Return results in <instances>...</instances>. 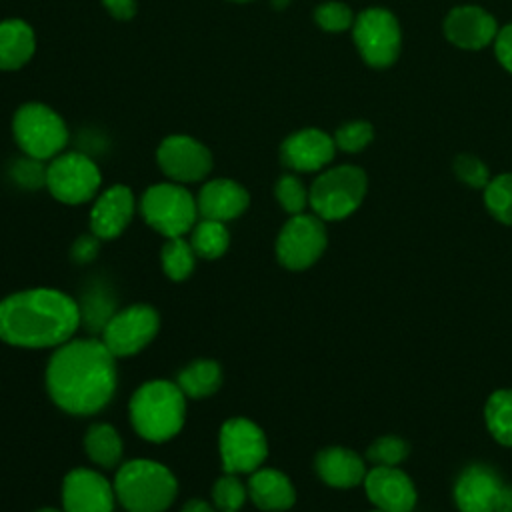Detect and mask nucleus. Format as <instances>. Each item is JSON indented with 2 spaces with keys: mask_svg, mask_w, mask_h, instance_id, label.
<instances>
[{
  "mask_svg": "<svg viewBox=\"0 0 512 512\" xmlns=\"http://www.w3.org/2000/svg\"><path fill=\"white\" fill-rule=\"evenodd\" d=\"M186 402L178 384L152 380L142 384L130 400V422L150 442H164L176 436L184 424Z\"/></svg>",
  "mask_w": 512,
  "mask_h": 512,
  "instance_id": "nucleus-3",
  "label": "nucleus"
},
{
  "mask_svg": "<svg viewBox=\"0 0 512 512\" xmlns=\"http://www.w3.org/2000/svg\"><path fill=\"white\" fill-rule=\"evenodd\" d=\"M222 370L214 360H196L178 374V388L184 396L206 398L220 388Z\"/></svg>",
  "mask_w": 512,
  "mask_h": 512,
  "instance_id": "nucleus-24",
  "label": "nucleus"
},
{
  "mask_svg": "<svg viewBox=\"0 0 512 512\" xmlns=\"http://www.w3.org/2000/svg\"><path fill=\"white\" fill-rule=\"evenodd\" d=\"M34 32L24 20L0 22V68L16 70L34 54Z\"/></svg>",
  "mask_w": 512,
  "mask_h": 512,
  "instance_id": "nucleus-23",
  "label": "nucleus"
},
{
  "mask_svg": "<svg viewBox=\"0 0 512 512\" xmlns=\"http://www.w3.org/2000/svg\"><path fill=\"white\" fill-rule=\"evenodd\" d=\"M190 244H192L196 256L212 260V258H218L226 252V248L230 244V234H228L224 222L202 218L192 228Z\"/></svg>",
  "mask_w": 512,
  "mask_h": 512,
  "instance_id": "nucleus-26",
  "label": "nucleus"
},
{
  "mask_svg": "<svg viewBox=\"0 0 512 512\" xmlns=\"http://www.w3.org/2000/svg\"><path fill=\"white\" fill-rule=\"evenodd\" d=\"M140 210L144 220L166 238H178L190 232L198 216L196 200L178 184L150 186L140 200Z\"/></svg>",
  "mask_w": 512,
  "mask_h": 512,
  "instance_id": "nucleus-6",
  "label": "nucleus"
},
{
  "mask_svg": "<svg viewBox=\"0 0 512 512\" xmlns=\"http://www.w3.org/2000/svg\"><path fill=\"white\" fill-rule=\"evenodd\" d=\"M454 172L462 182L470 184L472 188H486L490 182L488 168L470 154H462L454 160Z\"/></svg>",
  "mask_w": 512,
  "mask_h": 512,
  "instance_id": "nucleus-36",
  "label": "nucleus"
},
{
  "mask_svg": "<svg viewBox=\"0 0 512 512\" xmlns=\"http://www.w3.org/2000/svg\"><path fill=\"white\" fill-rule=\"evenodd\" d=\"M102 4L118 20H130L136 12V0H102Z\"/></svg>",
  "mask_w": 512,
  "mask_h": 512,
  "instance_id": "nucleus-40",
  "label": "nucleus"
},
{
  "mask_svg": "<svg viewBox=\"0 0 512 512\" xmlns=\"http://www.w3.org/2000/svg\"><path fill=\"white\" fill-rule=\"evenodd\" d=\"M496 56L502 66L512 72V24L502 28L496 36Z\"/></svg>",
  "mask_w": 512,
  "mask_h": 512,
  "instance_id": "nucleus-38",
  "label": "nucleus"
},
{
  "mask_svg": "<svg viewBox=\"0 0 512 512\" xmlns=\"http://www.w3.org/2000/svg\"><path fill=\"white\" fill-rule=\"evenodd\" d=\"M366 192V174L356 166H338L320 174L308 194V202L322 220H340L352 214Z\"/></svg>",
  "mask_w": 512,
  "mask_h": 512,
  "instance_id": "nucleus-5",
  "label": "nucleus"
},
{
  "mask_svg": "<svg viewBox=\"0 0 512 512\" xmlns=\"http://www.w3.org/2000/svg\"><path fill=\"white\" fill-rule=\"evenodd\" d=\"M114 492L128 512H164L174 502L178 484L166 466L132 460L116 472Z\"/></svg>",
  "mask_w": 512,
  "mask_h": 512,
  "instance_id": "nucleus-4",
  "label": "nucleus"
},
{
  "mask_svg": "<svg viewBox=\"0 0 512 512\" xmlns=\"http://www.w3.org/2000/svg\"><path fill=\"white\" fill-rule=\"evenodd\" d=\"M46 186L50 194L64 204H82L90 200L100 186L98 166L80 152L56 156L46 166Z\"/></svg>",
  "mask_w": 512,
  "mask_h": 512,
  "instance_id": "nucleus-8",
  "label": "nucleus"
},
{
  "mask_svg": "<svg viewBox=\"0 0 512 512\" xmlns=\"http://www.w3.org/2000/svg\"><path fill=\"white\" fill-rule=\"evenodd\" d=\"M158 328V312L152 306L134 304L112 314L102 328V342L114 356H132L152 342Z\"/></svg>",
  "mask_w": 512,
  "mask_h": 512,
  "instance_id": "nucleus-9",
  "label": "nucleus"
},
{
  "mask_svg": "<svg viewBox=\"0 0 512 512\" xmlns=\"http://www.w3.org/2000/svg\"><path fill=\"white\" fill-rule=\"evenodd\" d=\"M444 32L452 44L478 50L496 38V20L482 8L460 6L446 16Z\"/></svg>",
  "mask_w": 512,
  "mask_h": 512,
  "instance_id": "nucleus-19",
  "label": "nucleus"
},
{
  "mask_svg": "<svg viewBox=\"0 0 512 512\" xmlns=\"http://www.w3.org/2000/svg\"><path fill=\"white\" fill-rule=\"evenodd\" d=\"M36 512H60V510H54V508H42V510H36Z\"/></svg>",
  "mask_w": 512,
  "mask_h": 512,
  "instance_id": "nucleus-43",
  "label": "nucleus"
},
{
  "mask_svg": "<svg viewBox=\"0 0 512 512\" xmlns=\"http://www.w3.org/2000/svg\"><path fill=\"white\" fill-rule=\"evenodd\" d=\"M84 448L88 456L104 468H114L122 458V440L118 432L104 422L92 424L88 428L84 436Z\"/></svg>",
  "mask_w": 512,
  "mask_h": 512,
  "instance_id": "nucleus-25",
  "label": "nucleus"
},
{
  "mask_svg": "<svg viewBox=\"0 0 512 512\" xmlns=\"http://www.w3.org/2000/svg\"><path fill=\"white\" fill-rule=\"evenodd\" d=\"M354 40L362 58L376 68L390 66L400 52L396 18L382 8L364 10L354 22Z\"/></svg>",
  "mask_w": 512,
  "mask_h": 512,
  "instance_id": "nucleus-12",
  "label": "nucleus"
},
{
  "mask_svg": "<svg viewBox=\"0 0 512 512\" xmlns=\"http://www.w3.org/2000/svg\"><path fill=\"white\" fill-rule=\"evenodd\" d=\"M14 180L24 188H38L46 184V168L42 166V160L36 158H22L12 166Z\"/></svg>",
  "mask_w": 512,
  "mask_h": 512,
  "instance_id": "nucleus-37",
  "label": "nucleus"
},
{
  "mask_svg": "<svg viewBox=\"0 0 512 512\" xmlns=\"http://www.w3.org/2000/svg\"><path fill=\"white\" fill-rule=\"evenodd\" d=\"M276 198L282 204V208L290 214H302V210L308 204V192L304 190L302 182L296 176H282L276 182Z\"/></svg>",
  "mask_w": 512,
  "mask_h": 512,
  "instance_id": "nucleus-33",
  "label": "nucleus"
},
{
  "mask_svg": "<svg viewBox=\"0 0 512 512\" xmlns=\"http://www.w3.org/2000/svg\"><path fill=\"white\" fill-rule=\"evenodd\" d=\"M268 454L264 432L246 418L226 420L220 430V456L226 474H248L262 466Z\"/></svg>",
  "mask_w": 512,
  "mask_h": 512,
  "instance_id": "nucleus-11",
  "label": "nucleus"
},
{
  "mask_svg": "<svg viewBox=\"0 0 512 512\" xmlns=\"http://www.w3.org/2000/svg\"><path fill=\"white\" fill-rule=\"evenodd\" d=\"M314 18L318 26H322L328 32H340L352 24V12L342 2H326L318 6L314 12Z\"/></svg>",
  "mask_w": 512,
  "mask_h": 512,
  "instance_id": "nucleus-34",
  "label": "nucleus"
},
{
  "mask_svg": "<svg viewBox=\"0 0 512 512\" xmlns=\"http://www.w3.org/2000/svg\"><path fill=\"white\" fill-rule=\"evenodd\" d=\"M134 214V196L130 188L116 184L104 190L92 206L90 230L94 236L110 240L124 232Z\"/></svg>",
  "mask_w": 512,
  "mask_h": 512,
  "instance_id": "nucleus-18",
  "label": "nucleus"
},
{
  "mask_svg": "<svg viewBox=\"0 0 512 512\" xmlns=\"http://www.w3.org/2000/svg\"><path fill=\"white\" fill-rule=\"evenodd\" d=\"M14 138L26 156L36 160L54 158L68 142L62 118L48 106L30 102L18 108L12 122Z\"/></svg>",
  "mask_w": 512,
  "mask_h": 512,
  "instance_id": "nucleus-7",
  "label": "nucleus"
},
{
  "mask_svg": "<svg viewBox=\"0 0 512 512\" xmlns=\"http://www.w3.org/2000/svg\"><path fill=\"white\" fill-rule=\"evenodd\" d=\"M318 476L334 488H350L366 478L362 458L346 448H326L316 456Z\"/></svg>",
  "mask_w": 512,
  "mask_h": 512,
  "instance_id": "nucleus-22",
  "label": "nucleus"
},
{
  "mask_svg": "<svg viewBox=\"0 0 512 512\" xmlns=\"http://www.w3.org/2000/svg\"><path fill=\"white\" fill-rule=\"evenodd\" d=\"M336 142L316 128L300 130L288 136L282 144V162L298 172H314L326 166L334 156Z\"/></svg>",
  "mask_w": 512,
  "mask_h": 512,
  "instance_id": "nucleus-17",
  "label": "nucleus"
},
{
  "mask_svg": "<svg viewBox=\"0 0 512 512\" xmlns=\"http://www.w3.org/2000/svg\"><path fill=\"white\" fill-rule=\"evenodd\" d=\"M248 490L236 474H224L212 488V500L220 512H238L246 502Z\"/></svg>",
  "mask_w": 512,
  "mask_h": 512,
  "instance_id": "nucleus-30",
  "label": "nucleus"
},
{
  "mask_svg": "<svg viewBox=\"0 0 512 512\" xmlns=\"http://www.w3.org/2000/svg\"><path fill=\"white\" fill-rule=\"evenodd\" d=\"M372 140V126L368 122H350L338 128L334 142L346 152H358Z\"/></svg>",
  "mask_w": 512,
  "mask_h": 512,
  "instance_id": "nucleus-35",
  "label": "nucleus"
},
{
  "mask_svg": "<svg viewBox=\"0 0 512 512\" xmlns=\"http://www.w3.org/2000/svg\"><path fill=\"white\" fill-rule=\"evenodd\" d=\"M366 456L378 466H396L408 456V444L398 436H382L370 444Z\"/></svg>",
  "mask_w": 512,
  "mask_h": 512,
  "instance_id": "nucleus-32",
  "label": "nucleus"
},
{
  "mask_svg": "<svg viewBox=\"0 0 512 512\" xmlns=\"http://www.w3.org/2000/svg\"><path fill=\"white\" fill-rule=\"evenodd\" d=\"M80 308L64 292L32 288L0 302V340L20 348H52L80 326Z\"/></svg>",
  "mask_w": 512,
  "mask_h": 512,
  "instance_id": "nucleus-2",
  "label": "nucleus"
},
{
  "mask_svg": "<svg viewBox=\"0 0 512 512\" xmlns=\"http://www.w3.org/2000/svg\"><path fill=\"white\" fill-rule=\"evenodd\" d=\"M248 494L252 502L268 512H280L294 504V488L288 476L274 468H258L250 474Z\"/></svg>",
  "mask_w": 512,
  "mask_h": 512,
  "instance_id": "nucleus-21",
  "label": "nucleus"
},
{
  "mask_svg": "<svg viewBox=\"0 0 512 512\" xmlns=\"http://www.w3.org/2000/svg\"><path fill=\"white\" fill-rule=\"evenodd\" d=\"M460 512H512V486L504 484L490 468H466L454 488Z\"/></svg>",
  "mask_w": 512,
  "mask_h": 512,
  "instance_id": "nucleus-13",
  "label": "nucleus"
},
{
  "mask_svg": "<svg viewBox=\"0 0 512 512\" xmlns=\"http://www.w3.org/2000/svg\"><path fill=\"white\" fill-rule=\"evenodd\" d=\"M248 202V192L238 182L228 178H216L206 182L196 198L198 214H202V218L218 222L238 218L248 208Z\"/></svg>",
  "mask_w": 512,
  "mask_h": 512,
  "instance_id": "nucleus-20",
  "label": "nucleus"
},
{
  "mask_svg": "<svg viewBox=\"0 0 512 512\" xmlns=\"http://www.w3.org/2000/svg\"><path fill=\"white\" fill-rule=\"evenodd\" d=\"M182 512H214V508L204 500H190L184 504Z\"/></svg>",
  "mask_w": 512,
  "mask_h": 512,
  "instance_id": "nucleus-41",
  "label": "nucleus"
},
{
  "mask_svg": "<svg viewBox=\"0 0 512 512\" xmlns=\"http://www.w3.org/2000/svg\"><path fill=\"white\" fill-rule=\"evenodd\" d=\"M380 512H382V510H380Z\"/></svg>",
  "mask_w": 512,
  "mask_h": 512,
  "instance_id": "nucleus-45",
  "label": "nucleus"
},
{
  "mask_svg": "<svg viewBox=\"0 0 512 512\" xmlns=\"http://www.w3.org/2000/svg\"><path fill=\"white\" fill-rule=\"evenodd\" d=\"M116 502L114 486L96 470H70L62 484L64 512H112Z\"/></svg>",
  "mask_w": 512,
  "mask_h": 512,
  "instance_id": "nucleus-15",
  "label": "nucleus"
},
{
  "mask_svg": "<svg viewBox=\"0 0 512 512\" xmlns=\"http://www.w3.org/2000/svg\"><path fill=\"white\" fill-rule=\"evenodd\" d=\"M98 254V236H80L72 246V256L78 262H90Z\"/></svg>",
  "mask_w": 512,
  "mask_h": 512,
  "instance_id": "nucleus-39",
  "label": "nucleus"
},
{
  "mask_svg": "<svg viewBox=\"0 0 512 512\" xmlns=\"http://www.w3.org/2000/svg\"><path fill=\"white\" fill-rule=\"evenodd\" d=\"M80 308V318L90 322L92 326L104 328L106 322L112 318V298L108 296L106 288H92L84 296V304Z\"/></svg>",
  "mask_w": 512,
  "mask_h": 512,
  "instance_id": "nucleus-31",
  "label": "nucleus"
},
{
  "mask_svg": "<svg viewBox=\"0 0 512 512\" xmlns=\"http://www.w3.org/2000/svg\"><path fill=\"white\" fill-rule=\"evenodd\" d=\"M232 2H250V0H232Z\"/></svg>",
  "mask_w": 512,
  "mask_h": 512,
  "instance_id": "nucleus-44",
  "label": "nucleus"
},
{
  "mask_svg": "<svg viewBox=\"0 0 512 512\" xmlns=\"http://www.w3.org/2000/svg\"><path fill=\"white\" fill-rule=\"evenodd\" d=\"M486 424L492 436L512 446V390H496L486 402Z\"/></svg>",
  "mask_w": 512,
  "mask_h": 512,
  "instance_id": "nucleus-27",
  "label": "nucleus"
},
{
  "mask_svg": "<svg viewBox=\"0 0 512 512\" xmlns=\"http://www.w3.org/2000/svg\"><path fill=\"white\" fill-rule=\"evenodd\" d=\"M326 248V228L322 218L310 214H294L278 234L276 256L290 270L312 266Z\"/></svg>",
  "mask_w": 512,
  "mask_h": 512,
  "instance_id": "nucleus-10",
  "label": "nucleus"
},
{
  "mask_svg": "<svg viewBox=\"0 0 512 512\" xmlns=\"http://www.w3.org/2000/svg\"><path fill=\"white\" fill-rule=\"evenodd\" d=\"M364 488L372 504L382 512H410L416 504L412 480L394 466H378L364 478Z\"/></svg>",
  "mask_w": 512,
  "mask_h": 512,
  "instance_id": "nucleus-16",
  "label": "nucleus"
},
{
  "mask_svg": "<svg viewBox=\"0 0 512 512\" xmlns=\"http://www.w3.org/2000/svg\"><path fill=\"white\" fill-rule=\"evenodd\" d=\"M158 164L176 182L202 180L212 168L210 150L190 136H168L158 148Z\"/></svg>",
  "mask_w": 512,
  "mask_h": 512,
  "instance_id": "nucleus-14",
  "label": "nucleus"
},
{
  "mask_svg": "<svg viewBox=\"0 0 512 512\" xmlns=\"http://www.w3.org/2000/svg\"><path fill=\"white\" fill-rule=\"evenodd\" d=\"M286 4H288V0H274V6H276V8H278V6L282 8V6H286Z\"/></svg>",
  "mask_w": 512,
  "mask_h": 512,
  "instance_id": "nucleus-42",
  "label": "nucleus"
},
{
  "mask_svg": "<svg viewBox=\"0 0 512 512\" xmlns=\"http://www.w3.org/2000/svg\"><path fill=\"white\" fill-rule=\"evenodd\" d=\"M484 200L492 216L504 224H512V174H502L488 182Z\"/></svg>",
  "mask_w": 512,
  "mask_h": 512,
  "instance_id": "nucleus-29",
  "label": "nucleus"
},
{
  "mask_svg": "<svg viewBox=\"0 0 512 512\" xmlns=\"http://www.w3.org/2000/svg\"><path fill=\"white\" fill-rule=\"evenodd\" d=\"M196 252L190 242L184 240V236L168 238V242L162 248V268L168 278L180 282L186 280L194 270Z\"/></svg>",
  "mask_w": 512,
  "mask_h": 512,
  "instance_id": "nucleus-28",
  "label": "nucleus"
},
{
  "mask_svg": "<svg viewBox=\"0 0 512 512\" xmlns=\"http://www.w3.org/2000/svg\"><path fill=\"white\" fill-rule=\"evenodd\" d=\"M116 356L102 340H68L56 348L46 368L50 398L68 414L100 412L116 390Z\"/></svg>",
  "mask_w": 512,
  "mask_h": 512,
  "instance_id": "nucleus-1",
  "label": "nucleus"
}]
</instances>
